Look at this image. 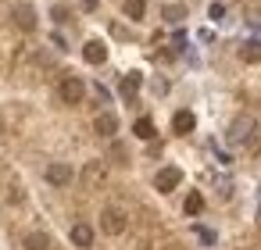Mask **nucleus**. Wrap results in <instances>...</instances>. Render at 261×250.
Segmentation results:
<instances>
[{
  "mask_svg": "<svg viewBox=\"0 0 261 250\" xmlns=\"http://www.w3.org/2000/svg\"><path fill=\"white\" fill-rule=\"evenodd\" d=\"M254 129H257L254 115H236V118L229 122V132H225V140H229L232 147H240V143H247V140L254 136Z\"/></svg>",
  "mask_w": 261,
  "mask_h": 250,
  "instance_id": "obj_1",
  "label": "nucleus"
},
{
  "mask_svg": "<svg viewBox=\"0 0 261 250\" xmlns=\"http://www.w3.org/2000/svg\"><path fill=\"white\" fill-rule=\"evenodd\" d=\"M58 97H61V104H83V97H86V82L79 79V75H65L61 79V86H58Z\"/></svg>",
  "mask_w": 261,
  "mask_h": 250,
  "instance_id": "obj_2",
  "label": "nucleus"
},
{
  "mask_svg": "<svg viewBox=\"0 0 261 250\" xmlns=\"http://www.w3.org/2000/svg\"><path fill=\"white\" fill-rule=\"evenodd\" d=\"M125 225H129V218H125L118 207H104V214H100V229H104L108 236H122Z\"/></svg>",
  "mask_w": 261,
  "mask_h": 250,
  "instance_id": "obj_3",
  "label": "nucleus"
},
{
  "mask_svg": "<svg viewBox=\"0 0 261 250\" xmlns=\"http://www.w3.org/2000/svg\"><path fill=\"white\" fill-rule=\"evenodd\" d=\"M104 182H108L104 161H86V168H83V186H86V189H100Z\"/></svg>",
  "mask_w": 261,
  "mask_h": 250,
  "instance_id": "obj_4",
  "label": "nucleus"
},
{
  "mask_svg": "<svg viewBox=\"0 0 261 250\" xmlns=\"http://www.w3.org/2000/svg\"><path fill=\"white\" fill-rule=\"evenodd\" d=\"M179 182H182V172H179V168H172V164H168V168H161V172L154 175V189H158V193H172Z\"/></svg>",
  "mask_w": 261,
  "mask_h": 250,
  "instance_id": "obj_5",
  "label": "nucleus"
},
{
  "mask_svg": "<svg viewBox=\"0 0 261 250\" xmlns=\"http://www.w3.org/2000/svg\"><path fill=\"white\" fill-rule=\"evenodd\" d=\"M11 18H15V25H18L22 33H33V29H36V8H33V4H18V8L11 11Z\"/></svg>",
  "mask_w": 261,
  "mask_h": 250,
  "instance_id": "obj_6",
  "label": "nucleus"
},
{
  "mask_svg": "<svg viewBox=\"0 0 261 250\" xmlns=\"http://www.w3.org/2000/svg\"><path fill=\"white\" fill-rule=\"evenodd\" d=\"M47 182H50V186H68V182H72V168H68L65 161L47 164Z\"/></svg>",
  "mask_w": 261,
  "mask_h": 250,
  "instance_id": "obj_7",
  "label": "nucleus"
},
{
  "mask_svg": "<svg viewBox=\"0 0 261 250\" xmlns=\"http://www.w3.org/2000/svg\"><path fill=\"white\" fill-rule=\"evenodd\" d=\"M193 125H197L193 111H175V115H172V132H175V136H190Z\"/></svg>",
  "mask_w": 261,
  "mask_h": 250,
  "instance_id": "obj_8",
  "label": "nucleus"
},
{
  "mask_svg": "<svg viewBox=\"0 0 261 250\" xmlns=\"http://www.w3.org/2000/svg\"><path fill=\"white\" fill-rule=\"evenodd\" d=\"M93 132H97V136H104V140H111V136L118 132V118H115L111 111L97 115V122H93Z\"/></svg>",
  "mask_w": 261,
  "mask_h": 250,
  "instance_id": "obj_9",
  "label": "nucleus"
},
{
  "mask_svg": "<svg viewBox=\"0 0 261 250\" xmlns=\"http://www.w3.org/2000/svg\"><path fill=\"white\" fill-rule=\"evenodd\" d=\"M83 58H86L90 65H104V61H108V47H104L100 40H90V43L83 47Z\"/></svg>",
  "mask_w": 261,
  "mask_h": 250,
  "instance_id": "obj_10",
  "label": "nucleus"
},
{
  "mask_svg": "<svg viewBox=\"0 0 261 250\" xmlns=\"http://www.w3.org/2000/svg\"><path fill=\"white\" fill-rule=\"evenodd\" d=\"M72 243H75V246H83V250H86V246H93V229H90L86 221H75V225H72Z\"/></svg>",
  "mask_w": 261,
  "mask_h": 250,
  "instance_id": "obj_11",
  "label": "nucleus"
},
{
  "mask_svg": "<svg viewBox=\"0 0 261 250\" xmlns=\"http://www.w3.org/2000/svg\"><path fill=\"white\" fill-rule=\"evenodd\" d=\"M140 82H143V79H140V72H129V75L122 79V86H118V90H122V97H125V100H133V97H136V90H140Z\"/></svg>",
  "mask_w": 261,
  "mask_h": 250,
  "instance_id": "obj_12",
  "label": "nucleus"
},
{
  "mask_svg": "<svg viewBox=\"0 0 261 250\" xmlns=\"http://www.w3.org/2000/svg\"><path fill=\"white\" fill-rule=\"evenodd\" d=\"M122 11H125V18L140 22V18L147 15V0H125V4H122Z\"/></svg>",
  "mask_w": 261,
  "mask_h": 250,
  "instance_id": "obj_13",
  "label": "nucleus"
},
{
  "mask_svg": "<svg viewBox=\"0 0 261 250\" xmlns=\"http://www.w3.org/2000/svg\"><path fill=\"white\" fill-rule=\"evenodd\" d=\"M240 58H243L247 65H257V61H261V43H257V40L243 43V47H240Z\"/></svg>",
  "mask_w": 261,
  "mask_h": 250,
  "instance_id": "obj_14",
  "label": "nucleus"
},
{
  "mask_svg": "<svg viewBox=\"0 0 261 250\" xmlns=\"http://www.w3.org/2000/svg\"><path fill=\"white\" fill-rule=\"evenodd\" d=\"M50 246V236L47 232H29L25 236V250H47Z\"/></svg>",
  "mask_w": 261,
  "mask_h": 250,
  "instance_id": "obj_15",
  "label": "nucleus"
},
{
  "mask_svg": "<svg viewBox=\"0 0 261 250\" xmlns=\"http://www.w3.org/2000/svg\"><path fill=\"white\" fill-rule=\"evenodd\" d=\"M133 132H136L140 140H154V136H158V129H154V122H150V118H140V122L133 125Z\"/></svg>",
  "mask_w": 261,
  "mask_h": 250,
  "instance_id": "obj_16",
  "label": "nucleus"
},
{
  "mask_svg": "<svg viewBox=\"0 0 261 250\" xmlns=\"http://www.w3.org/2000/svg\"><path fill=\"white\" fill-rule=\"evenodd\" d=\"M182 211H186L190 218H193V214H200V211H204V197H200V193H190V197H186V204H182Z\"/></svg>",
  "mask_w": 261,
  "mask_h": 250,
  "instance_id": "obj_17",
  "label": "nucleus"
},
{
  "mask_svg": "<svg viewBox=\"0 0 261 250\" xmlns=\"http://www.w3.org/2000/svg\"><path fill=\"white\" fill-rule=\"evenodd\" d=\"M182 18H186V8H182V4H168V8H165V22L175 25V22H182Z\"/></svg>",
  "mask_w": 261,
  "mask_h": 250,
  "instance_id": "obj_18",
  "label": "nucleus"
},
{
  "mask_svg": "<svg viewBox=\"0 0 261 250\" xmlns=\"http://www.w3.org/2000/svg\"><path fill=\"white\" fill-rule=\"evenodd\" d=\"M111 157H115L118 164H129V150H125L122 143H111Z\"/></svg>",
  "mask_w": 261,
  "mask_h": 250,
  "instance_id": "obj_19",
  "label": "nucleus"
},
{
  "mask_svg": "<svg viewBox=\"0 0 261 250\" xmlns=\"http://www.w3.org/2000/svg\"><path fill=\"white\" fill-rule=\"evenodd\" d=\"M8 200H15V204L22 200V186H18V182H11V193H8Z\"/></svg>",
  "mask_w": 261,
  "mask_h": 250,
  "instance_id": "obj_20",
  "label": "nucleus"
},
{
  "mask_svg": "<svg viewBox=\"0 0 261 250\" xmlns=\"http://www.w3.org/2000/svg\"><path fill=\"white\" fill-rule=\"evenodd\" d=\"M207 15H211V18H222V15H225V8H222V4H211V11H207Z\"/></svg>",
  "mask_w": 261,
  "mask_h": 250,
  "instance_id": "obj_21",
  "label": "nucleus"
},
{
  "mask_svg": "<svg viewBox=\"0 0 261 250\" xmlns=\"http://www.w3.org/2000/svg\"><path fill=\"white\" fill-rule=\"evenodd\" d=\"M261 8V0H247V11H257Z\"/></svg>",
  "mask_w": 261,
  "mask_h": 250,
  "instance_id": "obj_22",
  "label": "nucleus"
},
{
  "mask_svg": "<svg viewBox=\"0 0 261 250\" xmlns=\"http://www.w3.org/2000/svg\"><path fill=\"white\" fill-rule=\"evenodd\" d=\"M8 136V125H4V118H0V140H4Z\"/></svg>",
  "mask_w": 261,
  "mask_h": 250,
  "instance_id": "obj_23",
  "label": "nucleus"
}]
</instances>
